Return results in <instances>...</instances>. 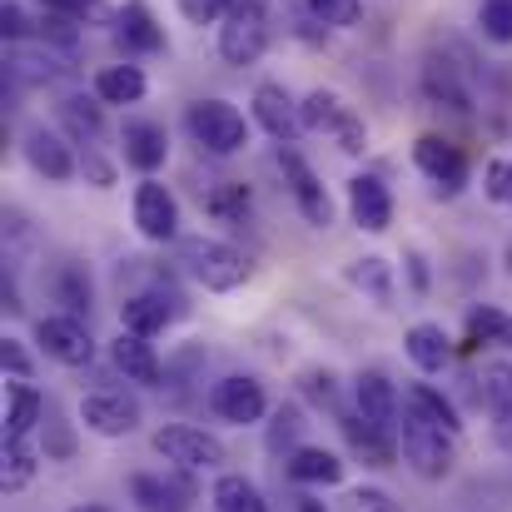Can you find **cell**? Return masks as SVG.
<instances>
[{
	"label": "cell",
	"instance_id": "cell-1",
	"mask_svg": "<svg viewBox=\"0 0 512 512\" xmlns=\"http://www.w3.org/2000/svg\"><path fill=\"white\" fill-rule=\"evenodd\" d=\"M179 264H184V274H189L194 284H204L209 294H234V289L249 284V274H254L249 254H239V249L224 244V239H204V234L179 239Z\"/></svg>",
	"mask_w": 512,
	"mask_h": 512
},
{
	"label": "cell",
	"instance_id": "cell-2",
	"mask_svg": "<svg viewBox=\"0 0 512 512\" xmlns=\"http://www.w3.org/2000/svg\"><path fill=\"white\" fill-rule=\"evenodd\" d=\"M398 438H403V463H408L418 478L438 483V478L453 473V433L438 428V423H433L428 413H418L413 403H403V428H398Z\"/></svg>",
	"mask_w": 512,
	"mask_h": 512
},
{
	"label": "cell",
	"instance_id": "cell-3",
	"mask_svg": "<svg viewBox=\"0 0 512 512\" xmlns=\"http://www.w3.org/2000/svg\"><path fill=\"white\" fill-rule=\"evenodd\" d=\"M184 125H189L194 145L204 155H219V160H229V155H239L249 145V125H244V115L229 100H194Z\"/></svg>",
	"mask_w": 512,
	"mask_h": 512
},
{
	"label": "cell",
	"instance_id": "cell-4",
	"mask_svg": "<svg viewBox=\"0 0 512 512\" xmlns=\"http://www.w3.org/2000/svg\"><path fill=\"white\" fill-rule=\"evenodd\" d=\"M269 50V10L264 0H234L219 20V60L224 65H254Z\"/></svg>",
	"mask_w": 512,
	"mask_h": 512
},
{
	"label": "cell",
	"instance_id": "cell-5",
	"mask_svg": "<svg viewBox=\"0 0 512 512\" xmlns=\"http://www.w3.org/2000/svg\"><path fill=\"white\" fill-rule=\"evenodd\" d=\"M155 453L174 463L179 473H199V468H219L229 453H224V443L214 438V433H204V428H189V423H165L160 433H155Z\"/></svg>",
	"mask_w": 512,
	"mask_h": 512
},
{
	"label": "cell",
	"instance_id": "cell-6",
	"mask_svg": "<svg viewBox=\"0 0 512 512\" xmlns=\"http://www.w3.org/2000/svg\"><path fill=\"white\" fill-rule=\"evenodd\" d=\"M140 418H145L140 398H130L120 388H105V393H85L80 398V423L90 433H100V438H130L140 428Z\"/></svg>",
	"mask_w": 512,
	"mask_h": 512
},
{
	"label": "cell",
	"instance_id": "cell-7",
	"mask_svg": "<svg viewBox=\"0 0 512 512\" xmlns=\"http://www.w3.org/2000/svg\"><path fill=\"white\" fill-rule=\"evenodd\" d=\"M279 170L289 179V194H294L299 214H304L314 229H329V224H334V199H329L324 179L309 170V160H304L299 150H284V145H279Z\"/></svg>",
	"mask_w": 512,
	"mask_h": 512
},
{
	"label": "cell",
	"instance_id": "cell-8",
	"mask_svg": "<svg viewBox=\"0 0 512 512\" xmlns=\"http://www.w3.org/2000/svg\"><path fill=\"white\" fill-rule=\"evenodd\" d=\"M35 343L45 348V358L65 363V368H85L95 358V339L90 329L80 324V314H50V319H35Z\"/></svg>",
	"mask_w": 512,
	"mask_h": 512
},
{
	"label": "cell",
	"instance_id": "cell-9",
	"mask_svg": "<svg viewBox=\"0 0 512 512\" xmlns=\"http://www.w3.org/2000/svg\"><path fill=\"white\" fill-rule=\"evenodd\" d=\"M135 229L150 244H170L179 234V204H174L170 184H160L155 174H145L140 189H135Z\"/></svg>",
	"mask_w": 512,
	"mask_h": 512
},
{
	"label": "cell",
	"instance_id": "cell-10",
	"mask_svg": "<svg viewBox=\"0 0 512 512\" xmlns=\"http://www.w3.org/2000/svg\"><path fill=\"white\" fill-rule=\"evenodd\" d=\"M413 165L428 174L443 194H458V189L468 184V155H463L453 140H443V135H418V145H413Z\"/></svg>",
	"mask_w": 512,
	"mask_h": 512
},
{
	"label": "cell",
	"instance_id": "cell-11",
	"mask_svg": "<svg viewBox=\"0 0 512 512\" xmlns=\"http://www.w3.org/2000/svg\"><path fill=\"white\" fill-rule=\"evenodd\" d=\"M209 408L224 418V423H239V428H249V423H259L264 413H269V393H264V383L259 378H224V383H214V393H209Z\"/></svg>",
	"mask_w": 512,
	"mask_h": 512
},
{
	"label": "cell",
	"instance_id": "cell-12",
	"mask_svg": "<svg viewBox=\"0 0 512 512\" xmlns=\"http://www.w3.org/2000/svg\"><path fill=\"white\" fill-rule=\"evenodd\" d=\"M120 155H125L130 170H140V174L165 170V160H170L165 125H155V120H125L120 125Z\"/></svg>",
	"mask_w": 512,
	"mask_h": 512
},
{
	"label": "cell",
	"instance_id": "cell-13",
	"mask_svg": "<svg viewBox=\"0 0 512 512\" xmlns=\"http://www.w3.org/2000/svg\"><path fill=\"white\" fill-rule=\"evenodd\" d=\"M348 214L363 234H383L393 224V194L378 174H353L348 179Z\"/></svg>",
	"mask_w": 512,
	"mask_h": 512
},
{
	"label": "cell",
	"instance_id": "cell-14",
	"mask_svg": "<svg viewBox=\"0 0 512 512\" xmlns=\"http://www.w3.org/2000/svg\"><path fill=\"white\" fill-rule=\"evenodd\" d=\"M25 160H30V170L45 174L50 184H70L75 170H80L70 140L55 135V130H30V135H25Z\"/></svg>",
	"mask_w": 512,
	"mask_h": 512
},
{
	"label": "cell",
	"instance_id": "cell-15",
	"mask_svg": "<svg viewBox=\"0 0 512 512\" xmlns=\"http://www.w3.org/2000/svg\"><path fill=\"white\" fill-rule=\"evenodd\" d=\"M174 319H184V299H179V294H135V299H125V309H120V324H125L130 334H145V339L165 334Z\"/></svg>",
	"mask_w": 512,
	"mask_h": 512
},
{
	"label": "cell",
	"instance_id": "cell-16",
	"mask_svg": "<svg viewBox=\"0 0 512 512\" xmlns=\"http://www.w3.org/2000/svg\"><path fill=\"white\" fill-rule=\"evenodd\" d=\"M115 35L130 55H160L165 50V25L155 20V10L145 0H125L115 15Z\"/></svg>",
	"mask_w": 512,
	"mask_h": 512
},
{
	"label": "cell",
	"instance_id": "cell-17",
	"mask_svg": "<svg viewBox=\"0 0 512 512\" xmlns=\"http://www.w3.org/2000/svg\"><path fill=\"white\" fill-rule=\"evenodd\" d=\"M254 120L264 125V135H274V140H284V145L294 140V130H304L294 95H289L284 85H274V80L254 85Z\"/></svg>",
	"mask_w": 512,
	"mask_h": 512
},
{
	"label": "cell",
	"instance_id": "cell-18",
	"mask_svg": "<svg viewBox=\"0 0 512 512\" xmlns=\"http://www.w3.org/2000/svg\"><path fill=\"white\" fill-rule=\"evenodd\" d=\"M130 498L140 503V512H189L194 488L184 478H155V473H135L130 478Z\"/></svg>",
	"mask_w": 512,
	"mask_h": 512
},
{
	"label": "cell",
	"instance_id": "cell-19",
	"mask_svg": "<svg viewBox=\"0 0 512 512\" xmlns=\"http://www.w3.org/2000/svg\"><path fill=\"white\" fill-rule=\"evenodd\" d=\"M110 363H115L130 383H160V373H165V368H160V353L150 348V339H145V334H130V329L110 343Z\"/></svg>",
	"mask_w": 512,
	"mask_h": 512
},
{
	"label": "cell",
	"instance_id": "cell-20",
	"mask_svg": "<svg viewBox=\"0 0 512 512\" xmlns=\"http://www.w3.org/2000/svg\"><path fill=\"white\" fill-rule=\"evenodd\" d=\"M353 403H358V413H363L368 423H378V428H393V423H398V393H393V383H388L383 373H358V378H353Z\"/></svg>",
	"mask_w": 512,
	"mask_h": 512
},
{
	"label": "cell",
	"instance_id": "cell-21",
	"mask_svg": "<svg viewBox=\"0 0 512 512\" xmlns=\"http://www.w3.org/2000/svg\"><path fill=\"white\" fill-rule=\"evenodd\" d=\"M5 75H10V85L35 90V85H50V80L60 75V60H55L50 50H30V45L10 40V50H5Z\"/></svg>",
	"mask_w": 512,
	"mask_h": 512
},
{
	"label": "cell",
	"instance_id": "cell-22",
	"mask_svg": "<svg viewBox=\"0 0 512 512\" xmlns=\"http://www.w3.org/2000/svg\"><path fill=\"white\" fill-rule=\"evenodd\" d=\"M145 90H150V80H145L140 65H105L95 75V100L100 105H140Z\"/></svg>",
	"mask_w": 512,
	"mask_h": 512
},
{
	"label": "cell",
	"instance_id": "cell-23",
	"mask_svg": "<svg viewBox=\"0 0 512 512\" xmlns=\"http://www.w3.org/2000/svg\"><path fill=\"white\" fill-rule=\"evenodd\" d=\"M289 478L294 483H309V488H334L343 483V458L339 453H329V448H294L289 453Z\"/></svg>",
	"mask_w": 512,
	"mask_h": 512
},
{
	"label": "cell",
	"instance_id": "cell-24",
	"mask_svg": "<svg viewBox=\"0 0 512 512\" xmlns=\"http://www.w3.org/2000/svg\"><path fill=\"white\" fill-rule=\"evenodd\" d=\"M403 348H408V358H413L418 373H443L448 358H453V343L443 334V324H413Z\"/></svg>",
	"mask_w": 512,
	"mask_h": 512
},
{
	"label": "cell",
	"instance_id": "cell-25",
	"mask_svg": "<svg viewBox=\"0 0 512 512\" xmlns=\"http://www.w3.org/2000/svg\"><path fill=\"white\" fill-rule=\"evenodd\" d=\"M483 403L498 423V438L512 443V363H483Z\"/></svg>",
	"mask_w": 512,
	"mask_h": 512
},
{
	"label": "cell",
	"instance_id": "cell-26",
	"mask_svg": "<svg viewBox=\"0 0 512 512\" xmlns=\"http://www.w3.org/2000/svg\"><path fill=\"white\" fill-rule=\"evenodd\" d=\"M343 433H348V448H353L368 468H393V443L383 438L388 428H378V423H368V418L358 413V418H343Z\"/></svg>",
	"mask_w": 512,
	"mask_h": 512
},
{
	"label": "cell",
	"instance_id": "cell-27",
	"mask_svg": "<svg viewBox=\"0 0 512 512\" xmlns=\"http://www.w3.org/2000/svg\"><path fill=\"white\" fill-rule=\"evenodd\" d=\"M40 418H45V398L30 388V378H20V383L10 388V408H5V438H30Z\"/></svg>",
	"mask_w": 512,
	"mask_h": 512
},
{
	"label": "cell",
	"instance_id": "cell-28",
	"mask_svg": "<svg viewBox=\"0 0 512 512\" xmlns=\"http://www.w3.org/2000/svg\"><path fill=\"white\" fill-rule=\"evenodd\" d=\"M209 503H214V512H269L264 493H259L244 473H224V478L214 483Z\"/></svg>",
	"mask_w": 512,
	"mask_h": 512
},
{
	"label": "cell",
	"instance_id": "cell-29",
	"mask_svg": "<svg viewBox=\"0 0 512 512\" xmlns=\"http://www.w3.org/2000/svg\"><path fill=\"white\" fill-rule=\"evenodd\" d=\"M0 488L5 493H20V488H30V478H35V448H30V438H5V448H0Z\"/></svg>",
	"mask_w": 512,
	"mask_h": 512
},
{
	"label": "cell",
	"instance_id": "cell-30",
	"mask_svg": "<svg viewBox=\"0 0 512 512\" xmlns=\"http://www.w3.org/2000/svg\"><path fill=\"white\" fill-rule=\"evenodd\" d=\"M343 110H348V105H343L334 90H309L304 105H299V120H304V130H329V135H334V125L343 120Z\"/></svg>",
	"mask_w": 512,
	"mask_h": 512
},
{
	"label": "cell",
	"instance_id": "cell-31",
	"mask_svg": "<svg viewBox=\"0 0 512 512\" xmlns=\"http://www.w3.org/2000/svg\"><path fill=\"white\" fill-rule=\"evenodd\" d=\"M348 284H353V289H368L378 304H393V279H388V264H383L378 254H368V259H353V269H348Z\"/></svg>",
	"mask_w": 512,
	"mask_h": 512
},
{
	"label": "cell",
	"instance_id": "cell-32",
	"mask_svg": "<svg viewBox=\"0 0 512 512\" xmlns=\"http://www.w3.org/2000/svg\"><path fill=\"white\" fill-rule=\"evenodd\" d=\"M60 120H65V130H70L75 140H85V145L100 140V105L70 95V100H60Z\"/></svg>",
	"mask_w": 512,
	"mask_h": 512
},
{
	"label": "cell",
	"instance_id": "cell-33",
	"mask_svg": "<svg viewBox=\"0 0 512 512\" xmlns=\"http://www.w3.org/2000/svg\"><path fill=\"white\" fill-rule=\"evenodd\" d=\"M408 403H413L418 413H428L438 428H448V433L458 438V428H463V423H458V408H453V403H448L438 388H428V383H413V388H408Z\"/></svg>",
	"mask_w": 512,
	"mask_h": 512
},
{
	"label": "cell",
	"instance_id": "cell-34",
	"mask_svg": "<svg viewBox=\"0 0 512 512\" xmlns=\"http://www.w3.org/2000/svg\"><path fill=\"white\" fill-rule=\"evenodd\" d=\"M55 299L70 309V314H80V309H90V279L80 274V264H60V279H55Z\"/></svg>",
	"mask_w": 512,
	"mask_h": 512
},
{
	"label": "cell",
	"instance_id": "cell-35",
	"mask_svg": "<svg viewBox=\"0 0 512 512\" xmlns=\"http://www.w3.org/2000/svg\"><path fill=\"white\" fill-rule=\"evenodd\" d=\"M309 10H314V20H324L334 30H353L363 20V0H309Z\"/></svg>",
	"mask_w": 512,
	"mask_h": 512
},
{
	"label": "cell",
	"instance_id": "cell-36",
	"mask_svg": "<svg viewBox=\"0 0 512 512\" xmlns=\"http://www.w3.org/2000/svg\"><path fill=\"white\" fill-rule=\"evenodd\" d=\"M478 25H483V35L493 45H512V0H488L483 15H478Z\"/></svg>",
	"mask_w": 512,
	"mask_h": 512
},
{
	"label": "cell",
	"instance_id": "cell-37",
	"mask_svg": "<svg viewBox=\"0 0 512 512\" xmlns=\"http://www.w3.org/2000/svg\"><path fill=\"white\" fill-rule=\"evenodd\" d=\"M503 329H508V314H498L493 304H483V309L468 314V343H498Z\"/></svg>",
	"mask_w": 512,
	"mask_h": 512
},
{
	"label": "cell",
	"instance_id": "cell-38",
	"mask_svg": "<svg viewBox=\"0 0 512 512\" xmlns=\"http://www.w3.org/2000/svg\"><path fill=\"white\" fill-rule=\"evenodd\" d=\"M339 512H403V503L388 498L383 488H353V493H343Z\"/></svg>",
	"mask_w": 512,
	"mask_h": 512
},
{
	"label": "cell",
	"instance_id": "cell-39",
	"mask_svg": "<svg viewBox=\"0 0 512 512\" xmlns=\"http://www.w3.org/2000/svg\"><path fill=\"white\" fill-rule=\"evenodd\" d=\"M249 209V189L244 184H219L214 194H209V214L214 219H239Z\"/></svg>",
	"mask_w": 512,
	"mask_h": 512
},
{
	"label": "cell",
	"instance_id": "cell-40",
	"mask_svg": "<svg viewBox=\"0 0 512 512\" xmlns=\"http://www.w3.org/2000/svg\"><path fill=\"white\" fill-rule=\"evenodd\" d=\"M334 383H339V378H334L329 368H304V373H299V388H304L314 403H339V388H334Z\"/></svg>",
	"mask_w": 512,
	"mask_h": 512
},
{
	"label": "cell",
	"instance_id": "cell-41",
	"mask_svg": "<svg viewBox=\"0 0 512 512\" xmlns=\"http://www.w3.org/2000/svg\"><path fill=\"white\" fill-rule=\"evenodd\" d=\"M334 140H339L343 155H363V145H368V125H363L353 110H343V120L334 125Z\"/></svg>",
	"mask_w": 512,
	"mask_h": 512
},
{
	"label": "cell",
	"instance_id": "cell-42",
	"mask_svg": "<svg viewBox=\"0 0 512 512\" xmlns=\"http://www.w3.org/2000/svg\"><path fill=\"white\" fill-rule=\"evenodd\" d=\"M229 5H234V0H179V15H184L189 25H214V20L229 15Z\"/></svg>",
	"mask_w": 512,
	"mask_h": 512
},
{
	"label": "cell",
	"instance_id": "cell-43",
	"mask_svg": "<svg viewBox=\"0 0 512 512\" xmlns=\"http://www.w3.org/2000/svg\"><path fill=\"white\" fill-rule=\"evenodd\" d=\"M483 189H488L493 204H512V160H493L483 174Z\"/></svg>",
	"mask_w": 512,
	"mask_h": 512
},
{
	"label": "cell",
	"instance_id": "cell-44",
	"mask_svg": "<svg viewBox=\"0 0 512 512\" xmlns=\"http://www.w3.org/2000/svg\"><path fill=\"white\" fill-rule=\"evenodd\" d=\"M0 368H5L10 378H30V373H35L30 353H25V348H20L15 339H0Z\"/></svg>",
	"mask_w": 512,
	"mask_h": 512
},
{
	"label": "cell",
	"instance_id": "cell-45",
	"mask_svg": "<svg viewBox=\"0 0 512 512\" xmlns=\"http://www.w3.org/2000/svg\"><path fill=\"white\" fill-rule=\"evenodd\" d=\"M304 423H299V408H279L274 413V433H269V448H284V443H294V433H299Z\"/></svg>",
	"mask_w": 512,
	"mask_h": 512
},
{
	"label": "cell",
	"instance_id": "cell-46",
	"mask_svg": "<svg viewBox=\"0 0 512 512\" xmlns=\"http://www.w3.org/2000/svg\"><path fill=\"white\" fill-rule=\"evenodd\" d=\"M45 5H50L55 15H75V20H85V15L95 20V15H100V0H45Z\"/></svg>",
	"mask_w": 512,
	"mask_h": 512
},
{
	"label": "cell",
	"instance_id": "cell-47",
	"mask_svg": "<svg viewBox=\"0 0 512 512\" xmlns=\"http://www.w3.org/2000/svg\"><path fill=\"white\" fill-rule=\"evenodd\" d=\"M5 35H10V40H25V35H30V15H25L20 5H5Z\"/></svg>",
	"mask_w": 512,
	"mask_h": 512
},
{
	"label": "cell",
	"instance_id": "cell-48",
	"mask_svg": "<svg viewBox=\"0 0 512 512\" xmlns=\"http://www.w3.org/2000/svg\"><path fill=\"white\" fill-rule=\"evenodd\" d=\"M299 512H324V508H319L314 498H299Z\"/></svg>",
	"mask_w": 512,
	"mask_h": 512
},
{
	"label": "cell",
	"instance_id": "cell-49",
	"mask_svg": "<svg viewBox=\"0 0 512 512\" xmlns=\"http://www.w3.org/2000/svg\"><path fill=\"white\" fill-rule=\"evenodd\" d=\"M70 512H110V508H100V503H85V508H70Z\"/></svg>",
	"mask_w": 512,
	"mask_h": 512
},
{
	"label": "cell",
	"instance_id": "cell-50",
	"mask_svg": "<svg viewBox=\"0 0 512 512\" xmlns=\"http://www.w3.org/2000/svg\"><path fill=\"white\" fill-rule=\"evenodd\" d=\"M498 343H503V348H512V319H508V329H503V339H498Z\"/></svg>",
	"mask_w": 512,
	"mask_h": 512
},
{
	"label": "cell",
	"instance_id": "cell-51",
	"mask_svg": "<svg viewBox=\"0 0 512 512\" xmlns=\"http://www.w3.org/2000/svg\"><path fill=\"white\" fill-rule=\"evenodd\" d=\"M508 269H512V264H508Z\"/></svg>",
	"mask_w": 512,
	"mask_h": 512
}]
</instances>
